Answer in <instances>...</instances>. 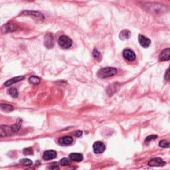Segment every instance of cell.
Segmentation results:
<instances>
[{
  "mask_svg": "<svg viewBox=\"0 0 170 170\" xmlns=\"http://www.w3.org/2000/svg\"><path fill=\"white\" fill-rule=\"evenodd\" d=\"M23 152H24L25 155H31V154L33 153V150L31 148H25L24 150V151H23Z\"/></svg>",
  "mask_w": 170,
  "mask_h": 170,
  "instance_id": "cell-27",
  "label": "cell"
},
{
  "mask_svg": "<svg viewBox=\"0 0 170 170\" xmlns=\"http://www.w3.org/2000/svg\"><path fill=\"white\" fill-rule=\"evenodd\" d=\"M118 73L117 69L114 67H105L100 68L97 72V76L100 79H106L113 76Z\"/></svg>",
  "mask_w": 170,
  "mask_h": 170,
  "instance_id": "cell-2",
  "label": "cell"
},
{
  "mask_svg": "<svg viewBox=\"0 0 170 170\" xmlns=\"http://www.w3.org/2000/svg\"><path fill=\"white\" fill-rule=\"evenodd\" d=\"M22 15H27V16H31L36 18L38 20L43 21L44 20V15L42 14L39 11H31V10H25L24 11L21 13Z\"/></svg>",
  "mask_w": 170,
  "mask_h": 170,
  "instance_id": "cell-4",
  "label": "cell"
},
{
  "mask_svg": "<svg viewBox=\"0 0 170 170\" xmlns=\"http://www.w3.org/2000/svg\"><path fill=\"white\" fill-rule=\"evenodd\" d=\"M44 45L47 49H51L54 46V38L51 33H47L44 38Z\"/></svg>",
  "mask_w": 170,
  "mask_h": 170,
  "instance_id": "cell-9",
  "label": "cell"
},
{
  "mask_svg": "<svg viewBox=\"0 0 170 170\" xmlns=\"http://www.w3.org/2000/svg\"><path fill=\"white\" fill-rule=\"evenodd\" d=\"M130 36H131L130 31L128 30V29L122 30V31L120 33V34H119V37L122 41L128 39L130 37Z\"/></svg>",
  "mask_w": 170,
  "mask_h": 170,
  "instance_id": "cell-17",
  "label": "cell"
},
{
  "mask_svg": "<svg viewBox=\"0 0 170 170\" xmlns=\"http://www.w3.org/2000/svg\"><path fill=\"white\" fill-rule=\"evenodd\" d=\"M92 55H93V57L94 59L97 60L98 61H100L101 60V54H100V52L98 50L94 49L93 50V52H92Z\"/></svg>",
  "mask_w": 170,
  "mask_h": 170,
  "instance_id": "cell-23",
  "label": "cell"
},
{
  "mask_svg": "<svg viewBox=\"0 0 170 170\" xmlns=\"http://www.w3.org/2000/svg\"><path fill=\"white\" fill-rule=\"evenodd\" d=\"M13 132L11 127H9L8 126L2 125L1 126V128H0V137L1 138L9 136L12 134Z\"/></svg>",
  "mask_w": 170,
  "mask_h": 170,
  "instance_id": "cell-10",
  "label": "cell"
},
{
  "mask_svg": "<svg viewBox=\"0 0 170 170\" xmlns=\"http://www.w3.org/2000/svg\"><path fill=\"white\" fill-rule=\"evenodd\" d=\"M26 1H30V2H31V1H33V0H26Z\"/></svg>",
  "mask_w": 170,
  "mask_h": 170,
  "instance_id": "cell-31",
  "label": "cell"
},
{
  "mask_svg": "<svg viewBox=\"0 0 170 170\" xmlns=\"http://www.w3.org/2000/svg\"><path fill=\"white\" fill-rule=\"evenodd\" d=\"M93 150L94 152L96 154H99V153H103L106 150V146L104 145V144L102 142L100 141H97L95 142L93 144Z\"/></svg>",
  "mask_w": 170,
  "mask_h": 170,
  "instance_id": "cell-7",
  "label": "cell"
},
{
  "mask_svg": "<svg viewBox=\"0 0 170 170\" xmlns=\"http://www.w3.org/2000/svg\"><path fill=\"white\" fill-rule=\"evenodd\" d=\"M122 55H123V57L124 58L126 61H130V62L134 61L136 58V54L134 53V52L133 51H132V50L129 49H126L124 50L123 53H122Z\"/></svg>",
  "mask_w": 170,
  "mask_h": 170,
  "instance_id": "cell-6",
  "label": "cell"
},
{
  "mask_svg": "<svg viewBox=\"0 0 170 170\" xmlns=\"http://www.w3.org/2000/svg\"><path fill=\"white\" fill-rule=\"evenodd\" d=\"M50 169H59V164H58V163H57V162H53V163L51 164H50V167H49Z\"/></svg>",
  "mask_w": 170,
  "mask_h": 170,
  "instance_id": "cell-29",
  "label": "cell"
},
{
  "mask_svg": "<svg viewBox=\"0 0 170 170\" xmlns=\"http://www.w3.org/2000/svg\"><path fill=\"white\" fill-rule=\"evenodd\" d=\"M57 157V152L54 150H47L45 151L42 156V158L45 160H53L55 159Z\"/></svg>",
  "mask_w": 170,
  "mask_h": 170,
  "instance_id": "cell-13",
  "label": "cell"
},
{
  "mask_svg": "<svg viewBox=\"0 0 170 170\" xmlns=\"http://www.w3.org/2000/svg\"><path fill=\"white\" fill-rule=\"evenodd\" d=\"M58 43L60 45V47L63 49H68L70 48L72 45V41L71 38H69L66 35L61 36L58 39Z\"/></svg>",
  "mask_w": 170,
  "mask_h": 170,
  "instance_id": "cell-3",
  "label": "cell"
},
{
  "mask_svg": "<svg viewBox=\"0 0 170 170\" xmlns=\"http://www.w3.org/2000/svg\"><path fill=\"white\" fill-rule=\"evenodd\" d=\"M170 60V48L162 50L159 55V61L161 62Z\"/></svg>",
  "mask_w": 170,
  "mask_h": 170,
  "instance_id": "cell-12",
  "label": "cell"
},
{
  "mask_svg": "<svg viewBox=\"0 0 170 170\" xmlns=\"http://www.w3.org/2000/svg\"><path fill=\"white\" fill-rule=\"evenodd\" d=\"M24 79H25L24 76H19L16 77H13V78L6 81V82L4 83V85L6 87H9L10 85H12L13 84L18 83L19 81H21Z\"/></svg>",
  "mask_w": 170,
  "mask_h": 170,
  "instance_id": "cell-15",
  "label": "cell"
},
{
  "mask_svg": "<svg viewBox=\"0 0 170 170\" xmlns=\"http://www.w3.org/2000/svg\"><path fill=\"white\" fill-rule=\"evenodd\" d=\"M74 135L76 137H80L83 135V132H82V131H80V130H77L75 132Z\"/></svg>",
  "mask_w": 170,
  "mask_h": 170,
  "instance_id": "cell-30",
  "label": "cell"
},
{
  "mask_svg": "<svg viewBox=\"0 0 170 170\" xmlns=\"http://www.w3.org/2000/svg\"><path fill=\"white\" fill-rule=\"evenodd\" d=\"M21 124H22V120L18 119L17 121L16 122V123H15L13 125H12V126H11V128H12L13 132H18L19 129H20Z\"/></svg>",
  "mask_w": 170,
  "mask_h": 170,
  "instance_id": "cell-18",
  "label": "cell"
},
{
  "mask_svg": "<svg viewBox=\"0 0 170 170\" xmlns=\"http://www.w3.org/2000/svg\"><path fill=\"white\" fill-rule=\"evenodd\" d=\"M29 82L33 85H37L40 83L41 80L39 77L36 76H31L29 77Z\"/></svg>",
  "mask_w": 170,
  "mask_h": 170,
  "instance_id": "cell-19",
  "label": "cell"
},
{
  "mask_svg": "<svg viewBox=\"0 0 170 170\" xmlns=\"http://www.w3.org/2000/svg\"><path fill=\"white\" fill-rule=\"evenodd\" d=\"M159 146L163 148H170V142L168 140H161L159 142Z\"/></svg>",
  "mask_w": 170,
  "mask_h": 170,
  "instance_id": "cell-22",
  "label": "cell"
},
{
  "mask_svg": "<svg viewBox=\"0 0 170 170\" xmlns=\"http://www.w3.org/2000/svg\"><path fill=\"white\" fill-rule=\"evenodd\" d=\"M73 142V138L71 136H64L60 138L59 144L61 146H68Z\"/></svg>",
  "mask_w": 170,
  "mask_h": 170,
  "instance_id": "cell-14",
  "label": "cell"
},
{
  "mask_svg": "<svg viewBox=\"0 0 170 170\" xmlns=\"http://www.w3.org/2000/svg\"><path fill=\"white\" fill-rule=\"evenodd\" d=\"M169 1H170V0H169Z\"/></svg>",
  "mask_w": 170,
  "mask_h": 170,
  "instance_id": "cell-32",
  "label": "cell"
},
{
  "mask_svg": "<svg viewBox=\"0 0 170 170\" xmlns=\"http://www.w3.org/2000/svg\"><path fill=\"white\" fill-rule=\"evenodd\" d=\"M18 29L19 27L17 24H14L13 22H9L2 27V30L3 33H11L18 30Z\"/></svg>",
  "mask_w": 170,
  "mask_h": 170,
  "instance_id": "cell-5",
  "label": "cell"
},
{
  "mask_svg": "<svg viewBox=\"0 0 170 170\" xmlns=\"http://www.w3.org/2000/svg\"><path fill=\"white\" fill-rule=\"evenodd\" d=\"M19 164H20L23 166H29L33 164V161L31 160H30L29 159H22L19 161Z\"/></svg>",
  "mask_w": 170,
  "mask_h": 170,
  "instance_id": "cell-21",
  "label": "cell"
},
{
  "mask_svg": "<svg viewBox=\"0 0 170 170\" xmlns=\"http://www.w3.org/2000/svg\"><path fill=\"white\" fill-rule=\"evenodd\" d=\"M166 164V162L161 158L155 157L150 160L148 162V165L150 167H161Z\"/></svg>",
  "mask_w": 170,
  "mask_h": 170,
  "instance_id": "cell-8",
  "label": "cell"
},
{
  "mask_svg": "<svg viewBox=\"0 0 170 170\" xmlns=\"http://www.w3.org/2000/svg\"><path fill=\"white\" fill-rule=\"evenodd\" d=\"M146 7V10L153 13L161 14L165 13L168 10L167 7L164 5L157 3H148L144 4Z\"/></svg>",
  "mask_w": 170,
  "mask_h": 170,
  "instance_id": "cell-1",
  "label": "cell"
},
{
  "mask_svg": "<svg viewBox=\"0 0 170 170\" xmlns=\"http://www.w3.org/2000/svg\"><path fill=\"white\" fill-rule=\"evenodd\" d=\"M164 79L168 80V81H170V67L166 71L165 73V76H164Z\"/></svg>",
  "mask_w": 170,
  "mask_h": 170,
  "instance_id": "cell-28",
  "label": "cell"
},
{
  "mask_svg": "<svg viewBox=\"0 0 170 170\" xmlns=\"http://www.w3.org/2000/svg\"><path fill=\"white\" fill-rule=\"evenodd\" d=\"M60 164L61 165H63V166H67L71 164V161H70V160L68 159V158L64 157V158H62V159L61 160Z\"/></svg>",
  "mask_w": 170,
  "mask_h": 170,
  "instance_id": "cell-25",
  "label": "cell"
},
{
  "mask_svg": "<svg viewBox=\"0 0 170 170\" xmlns=\"http://www.w3.org/2000/svg\"><path fill=\"white\" fill-rule=\"evenodd\" d=\"M156 138H157V135H150V136H148V137L146 138L145 143H146V144H147V143H149V142H150L152 141V140H156Z\"/></svg>",
  "mask_w": 170,
  "mask_h": 170,
  "instance_id": "cell-26",
  "label": "cell"
},
{
  "mask_svg": "<svg viewBox=\"0 0 170 170\" xmlns=\"http://www.w3.org/2000/svg\"><path fill=\"white\" fill-rule=\"evenodd\" d=\"M138 42L142 47L144 48H148L151 44V40L149 38L142 35H138Z\"/></svg>",
  "mask_w": 170,
  "mask_h": 170,
  "instance_id": "cell-11",
  "label": "cell"
},
{
  "mask_svg": "<svg viewBox=\"0 0 170 170\" xmlns=\"http://www.w3.org/2000/svg\"><path fill=\"white\" fill-rule=\"evenodd\" d=\"M9 94L12 96L13 98H17V96H18V91L16 89V88H11L10 89H9Z\"/></svg>",
  "mask_w": 170,
  "mask_h": 170,
  "instance_id": "cell-24",
  "label": "cell"
},
{
  "mask_svg": "<svg viewBox=\"0 0 170 170\" xmlns=\"http://www.w3.org/2000/svg\"><path fill=\"white\" fill-rule=\"evenodd\" d=\"M1 109L2 110H4L6 112H11L13 110V106L9 105V104H1Z\"/></svg>",
  "mask_w": 170,
  "mask_h": 170,
  "instance_id": "cell-20",
  "label": "cell"
},
{
  "mask_svg": "<svg viewBox=\"0 0 170 170\" xmlns=\"http://www.w3.org/2000/svg\"><path fill=\"white\" fill-rule=\"evenodd\" d=\"M69 158L72 161H74L76 162H80L83 160V156L81 153H72L69 156Z\"/></svg>",
  "mask_w": 170,
  "mask_h": 170,
  "instance_id": "cell-16",
  "label": "cell"
}]
</instances>
